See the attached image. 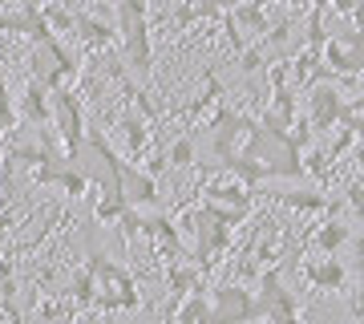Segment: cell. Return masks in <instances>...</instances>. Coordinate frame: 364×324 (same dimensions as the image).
Listing matches in <instances>:
<instances>
[{"label":"cell","instance_id":"obj_1","mask_svg":"<svg viewBox=\"0 0 364 324\" xmlns=\"http://www.w3.org/2000/svg\"><path fill=\"white\" fill-rule=\"evenodd\" d=\"M90 276H93V312H138L142 296H138V280L130 268L114 263L109 256H102L97 247H90Z\"/></svg>","mask_w":364,"mask_h":324},{"label":"cell","instance_id":"obj_2","mask_svg":"<svg viewBox=\"0 0 364 324\" xmlns=\"http://www.w3.org/2000/svg\"><path fill=\"white\" fill-rule=\"evenodd\" d=\"M28 78H37L49 93L61 90L81 78V53H73L61 37L41 41V45H33V57H28Z\"/></svg>","mask_w":364,"mask_h":324},{"label":"cell","instance_id":"obj_3","mask_svg":"<svg viewBox=\"0 0 364 324\" xmlns=\"http://www.w3.org/2000/svg\"><path fill=\"white\" fill-rule=\"evenodd\" d=\"M49 114H53L49 126H57L53 134H57L65 158H73L81 150V142H85V105H81V98L69 90V85L53 90L49 93Z\"/></svg>","mask_w":364,"mask_h":324},{"label":"cell","instance_id":"obj_4","mask_svg":"<svg viewBox=\"0 0 364 324\" xmlns=\"http://www.w3.org/2000/svg\"><path fill=\"white\" fill-rule=\"evenodd\" d=\"M210 308L203 316V324H259L255 312V292H247L243 284H219L207 292Z\"/></svg>","mask_w":364,"mask_h":324},{"label":"cell","instance_id":"obj_5","mask_svg":"<svg viewBox=\"0 0 364 324\" xmlns=\"http://www.w3.org/2000/svg\"><path fill=\"white\" fill-rule=\"evenodd\" d=\"M114 179H117V187H122L126 207H134V211H162L158 179L154 174H146V170H138L130 158H117L114 162Z\"/></svg>","mask_w":364,"mask_h":324},{"label":"cell","instance_id":"obj_6","mask_svg":"<svg viewBox=\"0 0 364 324\" xmlns=\"http://www.w3.org/2000/svg\"><path fill=\"white\" fill-rule=\"evenodd\" d=\"M203 203H215V207H231V211H255V187H247L243 179H235L231 170H219L203 182Z\"/></svg>","mask_w":364,"mask_h":324},{"label":"cell","instance_id":"obj_7","mask_svg":"<svg viewBox=\"0 0 364 324\" xmlns=\"http://www.w3.org/2000/svg\"><path fill=\"white\" fill-rule=\"evenodd\" d=\"M308 126H312V134L320 138V134H328V130L340 122V105H344V98H340V90H332L328 81H312L308 85Z\"/></svg>","mask_w":364,"mask_h":324},{"label":"cell","instance_id":"obj_8","mask_svg":"<svg viewBox=\"0 0 364 324\" xmlns=\"http://www.w3.org/2000/svg\"><path fill=\"white\" fill-rule=\"evenodd\" d=\"M114 130H117V138H122V146H126L130 158H150V138H154V130H150V122H146L134 105L122 102V110L114 114Z\"/></svg>","mask_w":364,"mask_h":324},{"label":"cell","instance_id":"obj_9","mask_svg":"<svg viewBox=\"0 0 364 324\" xmlns=\"http://www.w3.org/2000/svg\"><path fill=\"white\" fill-rule=\"evenodd\" d=\"M272 203L284 211H296V215H332L344 207V199H332L328 191H275Z\"/></svg>","mask_w":364,"mask_h":324},{"label":"cell","instance_id":"obj_10","mask_svg":"<svg viewBox=\"0 0 364 324\" xmlns=\"http://www.w3.org/2000/svg\"><path fill=\"white\" fill-rule=\"evenodd\" d=\"M73 37L85 53H105L117 45V25H109L93 13H73Z\"/></svg>","mask_w":364,"mask_h":324},{"label":"cell","instance_id":"obj_11","mask_svg":"<svg viewBox=\"0 0 364 324\" xmlns=\"http://www.w3.org/2000/svg\"><path fill=\"white\" fill-rule=\"evenodd\" d=\"M16 117H25L28 126H49V122H53V114H49V90H45L37 78L25 81V90H21V105H16Z\"/></svg>","mask_w":364,"mask_h":324},{"label":"cell","instance_id":"obj_12","mask_svg":"<svg viewBox=\"0 0 364 324\" xmlns=\"http://www.w3.org/2000/svg\"><path fill=\"white\" fill-rule=\"evenodd\" d=\"M166 284H170L174 304H178L182 296H191V292H207V280H203V272H198L191 259H174V263H166Z\"/></svg>","mask_w":364,"mask_h":324},{"label":"cell","instance_id":"obj_13","mask_svg":"<svg viewBox=\"0 0 364 324\" xmlns=\"http://www.w3.org/2000/svg\"><path fill=\"white\" fill-rule=\"evenodd\" d=\"M304 280L316 288V292H340L348 284V272L340 259H316V263H304Z\"/></svg>","mask_w":364,"mask_h":324},{"label":"cell","instance_id":"obj_14","mask_svg":"<svg viewBox=\"0 0 364 324\" xmlns=\"http://www.w3.org/2000/svg\"><path fill=\"white\" fill-rule=\"evenodd\" d=\"M231 25L239 28V37L247 41V45H255V41L267 33V9H259L255 0H247V4H239V9H231Z\"/></svg>","mask_w":364,"mask_h":324},{"label":"cell","instance_id":"obj_15","mask_svg":"<svg viewBox=\"0 0 364 324\" xmlns=\"http://www.w3.org/2000/svg\"><path fill=\"white\" fill-rule=\"evenodd\" d=\"M308 239H312V247H316V251H324V256H336L340 247L348 244V239H356V235H352V227H348V223L328 219V223H316V231L308 235Z\"/></svg>","mask_w":364,"mask_h":324},{"label":"cell","instance_id":"obj_16","mask_svg":"<svg viewBox=\"0 0 364 324\" xmlns=\"http://www.w3.org/2000/svg\"><path fill=\"white\" fill-rule=\"evenodd\" d=\"M219 102H223V81L215 78V73H207V90L198 93L195 102L186 105V110H178V114H174V117H178L182 126H195L198 117H203V114H210V110H215V105H219Z\"/></svg>","mask_w":364,"mask_h":324},{"label":"cell","instance_id":"obj_17","mask_svg":"<svg viewBox=\"0 0 364 324\" xmlns=\"http://www.w3.org/2000/svg\"><path fill=\"white\" fill-rule=\"evenodd\" d=\"M219 4L215 0H198V4H178L174 13L166 16L174 28H191V25H198V21H219Z\"/></svg>","mask_w":364,"mask_h":324},{"label":"cell","instance_id":"obj_18","mask_svg":"<svg viewBox=\"0 0 364 324\" xmlns=\"http://www.w3.org/2000/svg\"><path fill=\"white\" fill-rule=\"evenodd\" d=\"M291 28H296V16L291 13H279V16H267V33H263L255 45H259L263 53H275V49H284L287 37H291Z\"/></svg>","mask_w":364,"mask_h":324},{"label":"cell","instance_id":"obj_19","mask_svg":"<svg viewBox=\"0 0 364 324\" xmlns=\"http://www.w3.org/2000/svg\"><path fill=\"white\" fill-rule=\"evenodd\" d=\"M162 162H166V167H198L195 134H178V138L162 150Z\"/></svg>","mask_w":364,"mask_h":324},{"label":"cell","instance_id":"obj_20","mask_svg":"<svg viewBox=\"0 0 364 324\" xmlns=\"http://www.w3.org/2000/svg\"><path fill=\"white\" fill-rule=\"evenodd\" d=\"M93 276L90 268H81V272H73V280H69V300H73V308L77 312H93Z\"/></svg>","mask_w":364,"mask_h":324},{"label":"cell","instance_id":"obj_21","mask_svg":"<svg viewBox=\"0 0 364 324\" xmlns=\"http://www.w3.org/2000/svg\"><path fill=\"white\" fill-rule=\"evenodd\" d=\"M41 16H45V25H49L53 37H73V13H69L61 0H49L41 9Z\"/></svg>","mask_w":364,"mask_h":324},{"label":"cell","instance_id":"obj_22","mask_svg":"<svg viewBox=\"0 0 364 324\" xmlns=\"http://www.w3.org/2000/svg\"><path fill=\"white\" fill-rule=\"evenodd\" d=\"M16 105H13V93H9V78H4V65H0V138L16 130Z\"/></svg>","mask_w":364,"mask_h":324},{"label":"cell","instance_id":"obj_23","mask_svg":"<svg viewBox=\"0 0 364 324\" xmlns=\"http://www.w3.org/2000/svg\"><path fill=\"white\" fill-rule=\"evenodd\" d=\"M356 138H360V134H356V130H344V126H340V134H336V142H332V146H328V150H324V158H328V167H332V162H340V158L348 155L352 146H356Z\"/></svg>","mask_w":364,"mask_h":324},{"label":"cell","instance_id":"obj_24","mask_svg":"<svg viewBox=\"0 0 364 324\" xmlns=\"http://www.w3.org/2000/svg\"><path fill=\"white\" fill-rule=\"evenodd\" d=\"M239 69H243V73H255V69H263V49H259V45H247V49L239 53Z\"/></svg>","mask_w":364,"mask_h":324},{"label":"cell","instance_id":"obj_25","mask_svg":"<svg viewBox=\"0 0 364 324\" xmlns=\"http://www.w3.org/2000/svg\"><path fill=\"white\" fill-rule=\"evenodd\" d=\"M328 9L336 16H344V21H356V13H360V0H328Z\"/></svg>","mask_w":364,"mask_h":324},{"label":"cell","instance_id":"obj_26","mask_svg":"<svg viewBox=\"0 0 364 324\" xmlns=\"http://www.w3.org/2000/svg\"><path fill=\"white\" fill-rule=\"evenodd\" d=\"M352 211H360V203H364V187H360V174H352V182H348V199H344Z\"/></svg>","mask_w":364,"mask_h":324},{"label":"cell","instance_id":"obj_27","mask_svg":"<svg viewBox=\"0 0 364 324\" xmlns=\"http://www.w3.org/2000/svg\"><path fill=\"white\" fill-rule=\"evenodd\" d=\"M16 219H21V211H16V207L0 211V244L9 239V231H13V227H16Z\"/></svg>","mask_w":364,"mask_h":324},{"label":"cell","instance_id":"obj_28","mask_svg":"<svg viewBox=\"0 0 364 324\" xmlns=\"http://www.w3.org/2000/svg\"><path fill=\"white\" fill-rule=\"evenodd\" d=\"M219 4V13H231V9H239V4H247V0H215Z\"/></svg>","mask_w":364,"mask_h":324},{"label":"cell","instance_id":"obj_29","mask_svg":"<svg viewBox=\"0 0 364 324\" xmlns=\"http://www.w3.org/2000/svg\"><path fill=\"white\" fill-rule=\"evenodd\" d=\"M182 4H198V0H182Z\"/></svg>","mask_w":364,"mask_h":324},{"label":"cell","instance_id":"obj_30","mask_svg":"<svg viewBox=\"0 0 364 324\" xmlns=\"http://www.w3.org/2000/svg\"><path fill=\"white\" fill-rule=\"evenodd\" d=\"M0 4H4V0H0Z\"/></svg>","mask_w":364,"mask_h":324}]
</instances>
